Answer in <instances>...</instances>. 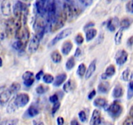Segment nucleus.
Returning <instances> with one entry per match:
<instances>
[{
  "instance_id": "nucleus-1",
  "label": "nucleus",
  "mask_w": 133,
  "mask_h": 125,
  "mask_svg": "<svg viewBox=\"0 0 133 125\" xmlns=\"http://www.w3.org/2000/svg\"><path fill=\"white\" fill-rule=\"evenodd\" d=\"M63 11L66 15L67 20H73L76 18L80 13L81 9L76 5L69 2H65L63 7Z\"/></svg>"
},
{
  "instance_id": "nucleus-2",
  "label": "nucleus",
  "mask_w": 133,
  "mask_h": 125,
  "mask_svg": "<svg viewBox=\"0 0 133 125\" xmlns=\"http://www.w3.org/2000/svg\"><path fill=\"white\" fill-rule=\"evenodd\" d=\"M33 29L35 31V36L39 37L41 40L45 33L46 31L45 22L42 16L37 17V18L35 19V22L33 24Z\"/></svg>"
},
{
  "instance_id": "nucleus-3",
  "label": "nucleus",
  "mask_w": 133,
  "mask_h": 125,
  "mask_svg": "<svg viewBox=\"0 0 133 125\" xmlns=\"http://www.w3.org/2000/svg\"><path fill=\"white\" fill-rule=\"evenodd\" d=\"M15 37L17 39L18 41H20L22 44V45L25 48L26 47L27 44L29 40V38H30V33H29V30L26 24L22 27L21 29L16 33Z\"/></svg>"
},
{
  "instance_id": "nucleus-4",
  "label": "nucleus",
  "mask_w": 133,
  "mask_h": 125,
  "mask_svg": "<svg viewBox=\"0 0 133 125\" xmlns=\"http://www.w3.org/2000/svg\"><path fill=\"white\" fill-rule=\"evenodd\" d=\"M66 20H67V17L66 14L62 10L59 15L57 16V18H56L54 22L51 25V30L52 31V32H54L63 27L66 23Z\"/></svg>"
},
{
  "instance_id": "nucleus-5",
  "label": "nucleus",
  "mask_w": 133,
  "mask_h": 125,
  "mask_svg": "<svg viewBox=\"0 0 133 125\" xmlns=\"http://www.w3.org/2000/svg\"><path fill=\"white\" fill-rule=\"evenodd\" d=\"M122 106L119 103L116 101L114 102L112 104H110L107 109L108 114L113 119H116L119 117L122 113Z\"/></svg>"
},
{
  "instance_id": "nucleus-6",
  "label": "nucleus",
  "mask_w": 133,
  "mask_h": 125,
  "mask_svg": "<svg viewBox=\"0 0 133 125\" xmlns=\"http://www.w3.org/2000/svg\"><path fill=\"white\" fill-rule=\"evenodd\" d=\"M56 3L54 1H47L46 3V13L47 14L48 18L49 21H51V22L53 24L56 20Z\"/></svg>"
},
{
  "instance_id": "nucleus-7",
  "label": "nucleus",
  "mask_w": 133,
  "mask_h": 125,
  "mask_svg": "<svg viewBox=\"0 0 133 125\" xmlns=\"http://www.w3.org/2000/svg\"><path fill=\"white\" fill-rule=\"evenodd\" d=\"M16 108H23L29 102V96L26 93H20L12 100Z\"/></svg>"
},
{
  "instance_id": "nucleus-8",
  "label": "nucleus",
  "mask_w": 133,
  "mask_h": 125,
  "mask_svg": "<svg viewBox=\"0 0 133 125\" xmlns=\"http://www.w3.org/2000/svg\"><path fill=\"white\" fill-rule=\"evenodd\" d=\"M72 29L71 28H66V29H63V31H61V32L59 33L57 35H56V36L51 40V42L50 43L48 46L50 47L52 46L55 45L56 43H58L59 40H63L65 38L67 37L68 36H69L71 33H72Z\"/></svg>"
},
{
  "instance_id": "nucleus-9",
  "label": "nucleus",
  "mask_w": 133,
  "mask_h": 125,
  "mask_svg": "<svg viewBox=\"0 0 133 125\" xmlns=\"http://www.w3.org/2000/svg\"><path fill=\"white\" fill-rule=\"evenodd\" d=\"M116 62L118 65H123L126 63L128 59V53L125 50H121L116 55Z\"/></svg>"
},
{
  "instance_id": "nucleus-10",
  "label": "nucleus",
  "mask_w": 133,
  "mask_h": 125,
  "mask_svg": "<svg viewBox=\"0 0 133 125\" xmlns=\"http://www.w3.org/2000/svg\"><path fill=\"white\" fill-rule=\"evenodd\" d=\"M40 40L41 39L35 35H34L31 38L30 42H29V47H28V50L31 53H35L39 49V45H40Z\"/></svg>"
},
{
  "instance_id": "nucleus-11",
  "label": "nucleus",
  "mask_w": 133,
  "mask_h": 125,
  "mask_svg": "<svg viewBox=\"0 0 133 125\" xmlns=\"http://www.w3.org/2000/svg\"><path fill=\"white\" fill-rule=\"evenodd\" d=\"M101 122V113L98 109H94L91 117L89 124L100 125Z\"/></svg>"
},
{
  "instance_id": "nucleus-12",
  "label": "nucleus",
  "mask_w": 133,
  "mask_h": 125,
  "mask_svg": "<svg viewBox=\"0 0 133 125\" xmlns=\"http://www.w3.org/2000/svg\"><path fill=\"white\" fill-rule=\"evenodd\" d=\"M1 10L3 15L9 16L11 14V3L10 1L5 0L2 2L1 4Z\"/></svg>"
},
{
  "instance_id": "nucleus-13",
  "label": "nucleus",
  "mask_w": 133,
  "mask_h": 125,
  "mask_svg": "<svg viewBox=\"0 0 133 125\" xmlns=\"http://www.w3.org/2000/svg\"><path fill=\"white\" fill-rule=\"evenodd\" d=\"M46 3L47 1H37L35 3V7H36L37 12L39 15L43 16L44 14H46Z\"/></svg>"
},
{
  "instance_id": "nucleus-14",
  "label": "nucleus",
  "mask_w": 133,
  "mask_h": 125,
  "mask_svg": "<svg viewBox=\"0 0 133 125\" xmlns=\"http://www.w3.org/2000/svg\"><path fill=\"white\" fill-rule=\"evenodd\" d=\"M12 95V93L9 89L3 91L0 93V104L4 106L9 101L11 96Z\"/></svg>"
},
{
  "instance_id": "nucleus-15",
  "label": "nucleus",
  "mask_w": 133,
  "mask_h": 125,
  "mask_svg": "<svg viewBox=\"0 0 133 125\" xmlns=\"http://www.w3.org/2000/svg\"><path fill=\"white\" fill-rule=\"evenodd\" d=\"M116 67L114 65H110L108 66V67L106 69L105 72L103 74H102L101 75V78L103 80H106L107 78H111L112 76H113L116 73Z\"/></svg>"
},
{
  "instance_id": "nucleus-16",
  "label": "nucleus",
  "mask_w": 133,
  "mask_h": 125,
  "mask_svg": "<svg viewBox=\"0 0 133 125\" xmlns=\"http://www.w3.org/2000/svg\"><path fill=\"white\" fill-rule=\"evenodd\" d=\"M7 37V25L6 20H0V44Z\"/></svg>"
},
{
  "instance_id": "nucleus-17",
  "label": "nucleus",
  "mask_w": 133,
  "mask_h": 125,
  "mask_svg": "<svg viewBox=\"0 0 133 125\" xmlns=\"http://www.w3.org/2000/svg\"><path fill=\"white\" fill-rule=\"evenodd\" d=\"M93 104H94L95 106L97 107V108H104L106 110H107L108 108V107H107L108 106L107 100L105 99H104V98H97L93 101Z\"/></svg>"
},
{
  "instance_id": "nucleus-18",
  "label": "nucleus",
  "mask_w": 133,
  "mask_h": 125,
  "mask_svg": "<svg viewBox=\"0 0 133 125\" xmlns=\"http://www.w3.org/2000/svg\"><path fill=\"white\" fill-rule=\"evenodd\" d=\"M96 65H97V61H96V59L93 60L90 64H89L88 69L86 70V72H85V79L88 80V79L90 78L91 77L92 75L93 74V73H94L96 70Z\"/></svg>"
},
{
  "instance_id": "nucleus-19",
  "label": "nucleus",
  "mask_w": 133,
  "mask_h": 125,
  "mask_svg": "<svg viewBox=\"0 0 133 125\" xmlns=\"http://www.w3.org/2000/svg\"><path fill=\"white\" fill-rule=\"evenodd\" d=\"M72 46L73 45L70 40H66V41L64 42L61 46V52L63 54L65 55L69 54L71 51L72 50Z\"/></svg>"
},
{
  "instance_id": "nucleus-20",
  "label": "nucleus",
  "mask_w": 133,
  "mask_h": 125,
  "mask_svg": "<svg viewBox=\"0 0 133 125\" xmlns=\"http://www.w3.org/2000/svg\"><path fill=\"white\" fill-rule=\"evenodd\" d=\"M67 78V75L65 73H61L56 76L54 81V85L55 87H59L61 84H63Z\"/></svg>"
},
{
  "instance_id": "nucleus-21",
  "label": "nucleus",
  "mask_w": 133,
  "mask_h": 125,
  "mask_svg": "<svg viewBox=\"0 0 133 125\" xmlns=\"http://www.w3.org/2000/svg\"><path fill=\"white\" fill-rule=\"evenodd\" d=\"M119 24V22L117 18L115 17L114 18H111L107 22V28H108L110 31L113 32L116 30V27Z\"/></svg>"
},
{
  "instance_id": "nucleus-22",
  "label": "nucleus",
  "mask_w": 133,
  "mask_h": 125,
  "mask_svg": "<svg viewBox=\"0 0 133 125\" xmlns=\"http://www.w3.org/2000/svg\"><path fill=\"white\" fill-rule=\"evenodd\" d=\"M123 87L119 84H117L115 86L114 89L113 90V96L115 99H119L123 95Z\"/></svg>"
},
{
  "instance_id": "nucleus-23",
  "label": "nucleus",
  "mask_w": 133,
  "mask_h": 125,
  "mask_svg": "<svg viewBox=\"0 0 133 125\" xmlns=\"http://www.w3.org/2000/svg\"><path fill=\"white\" fill-rule=\"evenodd\" d=\"M97 34V31L95 29H88L85 33V39L87 42H89L91 40H93L96 37Z\"/></svg>"
},
{
  "instance_id": "nucleus-24",
  "label": "nucleus",
  "mask_w": 133,
  "mask_h": 125,
  "mask_svg": "<svg viewBox=\"0 0 133 125\" xmlns=\"http://www.w3.org/2000/svg\"><path fill=\"white\" fill-rule=\"evenodd\" d=\"M40 111L37 107L34 106H31L27 110V114L29 117H35L37 115L39 114Z\"/></svg>"
},
{
  "instance_id": "nucleus-25",
  "label": "nucleus",
  "mask_w": 133,
  "mask_h": 125,
  "mask_svg": "<svg viewBox=\"0 0 133 125\" xmlns=\"http://www.w3.org/2000/svg\"><path fill=\"white\" fill-rule=\"evenodd\" d=\"M98 91L101 93H107L110 88V84L108 82H101L98 85Z\"/></svg>"
},
{
  "instance_id": "nucleus-26",
  "label": "nucleus",
  "mask_w": 133,
  "mask_h": 125,
  "mask_svg": "<svg viewBox=\"0 0 133 125\" xmlns=\"http://www.w3.org/2000/svg\"><path fill=\"white\" fill-rule=\"evenodd\" d=\"M51 59L55 63H59L62 61V56L58 51L56 50L51 53Z\"/></svg>"
},
{
  "instance_id": "nucleus-27",
  "label": "nucleus",
  "mask_w": 133,
  "mask_h": 125,
  "mask_svg": "<svg viewBox=\"0 0 133 125\" xmlns=\"http://www.w3.org/2000/svg\"><path fill=\"white\" fill-rule=\"evenodd\" d=\"M123 34V29L120 28V29L117 31L114 37V41L116 45H119V44H121V40H122Z\"/></svg>"
},
{
  "instance_id": "nucleus-28",
  "label": "nucleus",
  "mask_w": 133,
  "mask_h": 125,
  "mask_svg": "<svg viewBox=\"0 0 133 125\" xmlns=\"http://www.w3.org/2000/svg\"><path fill=\"white\" fill-rule=\"evenodd\" d=\"M132 23V20H130L129 18H124L122 20L120 21L119 24L121 28L123 29H127L128 27H129Z\"/></svg>"
},
{
  "instance_id": "nucleus-29",
  "label": "nucleus",
  "mask_w": 133,
  "mask_h": 125,
  "mask_svg": "<svg viewBox=\"0 0 133 125\" xmlns=\"http://www.w3.org/2000/svg\"><path fill=\"white\" fill-rule=\"evenodd\" d=\"M74 89V84L71 80H69L65 84H64L63 89L65 93H69Z\"/></svg>"
},
{
  "instance_id": "nucleus-30",
  "label": "nucleus",
  "mask_w": 133,
  "mask_h": 125,
  "mask_svg": "<svg viewBox=\"0 0 133 125\" xmlns=\"http://www.w3.org/2000/svg\"><path fill=\"white\" fill-rule=\"evenodd\" d=\"M75 66V59L74 57H71L68 59V60L66 61V63H65V67L66 69L70 71V70L72 69Z\"/></svg>"
},
{
  "instance_id": "nucleus-31",
  "label": "nucleus",
  "mask_w": 133,
  "mask_h": 125,
  "mask_svg": "<svg viewBox=\"0 0 133 125\" xmlns=\"http://www.w3.org/2000/svg\"><path fill=\"white\" fill-rule=\"evenodd\" d=\"M132 74L129 68H127L123 72L121 77L125 81H129L132 78Z\"/></svg>"
},
{
  "instance_id": "nucleus-32",
  "label": "nucleus",
  "mask_w": 133,
  "mask_h": 125,
  "mask_svg": "<svg viewBox=\"0 0 133 125\" xmlns=\"http://www.w3.org/2000/svg\"><path fill=\"white\" fill-rule=\"evenodd\" d=\"M48 89H49L48 87L45 86L43 84H39L36 87L35 91H36V93L39 95H43V94H44V93L48 91Z\"/></svg>"
},
{
  "instance_id": "nucleus-33",
  "label": "nucleus",
  "mask_w": 133,
  "mask_h": 125,
  "mask_svg": "<svg viewBox=\"0 0 133 125\" xmlns=\"http://www.w3.org/2000/svg\"><path fill=\"white\" fill-rule=\"evenodd\" d=\"M85 72H86V66L85 65V64L81 63V64L79 65L77 71H76L77 74L82 78L85 74Z\"/></svg>"
},
{
  "instance_id": "nucleus-34",
  "label": "nucleus",
  "mask_w": 133,
  "mask_h": 125,
  "mask_svg": "<svg viewBox=\"0 0 133 125\" xmlns=\"http://www.w3.org/2000/svg\"><path fill=\"white\" fill-rule=\"evenodd\" d=\"M43 81L44 83L47 84H52V82L54 81V78L52 75L50 74H46L43 76Z\"/></svg>"
},
{
  "instance_id": "nucleus-35",
  "label": "nucleus",
  "mask_w": 133,
  "mask_h": 125,
  "mask_svg": "<svg viewBox=\"0 0 133 125\" xmlns=\"http://www.w3.org/2000/svg\"><path fill=\"white\" fill-rule=\"evenodd\" d=\"M12 47H13L15 50H16L18 51H20V52H22V51H24V50L25 49V47H24V46L22 45V44L20 41H18V40L15 42V43L12 44Z\"/></svg>"
},
{
  "instance_id": "nucleus-36",
  "label": "nucleus",
  "mask_w": 133,
  "mask_h": 125,
  "mask_svg": "<svg viewBox=\"0 0 133 125\" xmlns=\"http://www.w3.org/2000/svg\"><path fill=\"white\" fill-rule=\"evenodd\" d=\"M20 87H21V85H20V84L17 82H14L12 83V85H11L9 89L10 91H11V93H16L17 91H18L20 89Z\"/></svg>"
},
{
  "instance_id": "nucleus-37",
  "label": "nucleus",
  "mask_w": 133,
  "mask_h": 125,
  "mask_svg": "<svg viewBox=\"0 0 133 125\" xmlns=\"http://www.w3.org/2000/svg\"><path fill=\"white\" fill-rule=\"evenodd\" d=\"M33 78H34V74H33V72H31V71H26L22 75V79L24 81Z\"/></svg>"
},
{
  "instance_id": "nucleus-38",
  "label": "nucleus",
  "mask_w": 133,
  "mask_h": 125,
  "mask_svg": "<svg viewBox=\"0 0 133 125\" xmlns=\"http://www.w3.org/2000/svg\"><path fill=\"white\" fill-rule=\"evenodd\" d=\"M16 109H17V108H16V106L15 105V104H14L13 101L12 100V101L9 103V104L8 105V106H7V112L8 113H13L14 112H15V111H16Z\"/></svg>"
},
{
  "instance_id": "nucleus-39",
  "label": "nucleus",
  "mask_w": 133,
  "mask_h": 125,
  "mask_svg": "<svg viewBox=\"0 0 133 125\" xmlns=\"http://www.w3.org/2000/svg\"><path fill=\"white\" fill-rule=\"evenodd\" d=\"M133 96V81H131L129 84V89H128L127 98L130 99Z\"/></svg>"
},
{
  "instance_id": "nucleus-40",
  "label": "nucleus",
  "mask_w": 133,
  "mask_h": 125,
  "mask_svg": "<svg viewBox=\"0 0 133 125\" xmlns=\"http://www.w3.org/2000/svg\"><path fill=\"white\" fill-rule=\"evenodd\" d=\"M126 10L129 13L133 14V0L127 2L126 4Z\"/></svg>"
},
{
  "instance_id": "nucleus-41",
  "label": "nucleus",
  "mask_w": 133,
  "mask_h": 125,
  "mask_svg": "<svg viewBox=\"0 0 133 125\" xmlns=\"http://www.w3.org/2000/svg\"><path fill=\"white\" fill-rule=\"evenodd\" d=\"M78 117L82 122H85L87 121L86 113L84 111H80L78 113Z\"/></svg>"
},
{
  "instance_id": "nucleus-42",
  "label": "nucleus",
  "mask_w": 133,
  "mask_h": 125,
  "mask_svg": "<svg viewBox=\"0 0 133 125\" xmlns=\"http://www.w3.org/2000/svg\"><path fill=\"white\" fill-rule=\"evenodd\" d=\"M84 37H83V35L81 33H78L75 37V42L77 43L78 45L82 44L84 43Z\"/></svg>"
},
{
  "instance_id": "nucleus-43",
  "label": "nucleus",
  "mask_w": 133,
  "mask_h": 125,
  "mask_svg": "<svg viewBox=\"0 0 133 125\" xmlns=\"http://www.w3.org/2000/svg\"><path fill=\"white\" fill-rule=\"evenodd\" d=\"M60 108V102H57V103H55L54 104L53 107L52 108V115H54L56 112L58 111L59 108Z\"/></svg>"
},
{
  "instance_id": "nucleus-44",
  "label": "nucleus",
  "mask_w": 133,
  "mask_h": 125,
  "mask_svg": "<svg viewBox=\"0 0 133 125\" xmlns=\"http://www.w3.org/2000/svg\"><path fill=\"white\" fill-rule=\"evenodd\" d=\"M58 96L56 94H54V95H52L51 96H50L49 100L51 103H53V104H55V103L58 102Z\"/></svg>"
},
{
  "instance_id": "nucleus-45",
  "label": "nucleus",
  "mask_w": 133,
  "mask_h": 125,
  "mask_svg": "<svg viewBox=\"0 0 133 125\" xmlns=\"http://www.w3.org/2000/svg\"><path fill=\"white\" fill-rule=\"evenodd\" d=\"M123 125H133V118L131 117H129L124 121L123 122Z\"/></svg>"
},
{
  "instance_id": "nucleus-46",
  "label": "nucleus",
  "mask_w": 133,
  "mask_h": 125,
  "mask_svg": "<svg viewBox=\"0 0 133 125\" xmlns=\"http://www.w3.org/2000/svg\"><path fill=\"white\" fill-rule=\"evenodd\" d=\"M79 2L82 5L85 6V7H88V6L91 5L93 3V1H91V0H81Z\"/></svg>"
},
{
  "instance_id": "nucleus-47",
  "label": "nucleus",
  "mask_w": 133,
  "mask_h": 125,
  "mask_svg": "<svg viewBox=\"0 0 133 125\" xmlns=\"http://www.w3.org/2000/svg\"><path fill=\"white\" fill-rule=\"evenodd\" d=\"M34 81H35V78H33V79H31V80H27V81H24V84L26 87H29L31 86V85H33Z\"/></svg>"
},
{
  "instance_id": "nucleus-48",
  "label": "nucleus",
  "mask_w": 133,
  "mask_h": 125,
  "mask_svg": "<svg viewBox=\"0 0 133 125\" xmlns=\"http://www.w3.org/2000/svg\"><path fill=\"white\" fill-rule=\"evenodd\" d=\"M95 95H96V91L95 90V89H93V90H92L89 93V95H88V99H89V100H92V99L95 97Z\"/></svg>"
},
{
  "instance_id": "nucleus-49",
  "label": "nucleus",
  "mask_w": 133,
  "mask_h": 125,
  "mask_svg": "<svg viewBox=\"0 0 133 125\" xmlns=\"http://www.w3.org/2000/svg\"><path fill=\"white\" fill-rule=\"evenodd\" d=\"M43 76H44V72H43V71H40L35 75V79L37 80H41V78H42L43 77Z\"/></svg>"
},
{
  "instance_id": "nucleus-50",
  "label": "nucleus",
  "mask_w": 133,
  "mask_h": 125,
  "mask_svg": "<svg viewBox=\"0 0 133 125\" xmlns=\"http://www.w3.org/2000/svg\"><path fill=\"white\" fill-rule=\"evenodd\" d=\"M95 25V23L93 22H89L87 23L86 24H85V25H84V29H89V28L92 27H93Z\"/></svg>"
},
{
  "instance_id": "nucleus-51",
  "label": "nucleus",
  "mask_w": 133,
  "mask_h": 125,
  "mask_svg": "<svg viewBox=\"0 0 133 125\" xmlns=\"http://www.w3.org/2000/svg\"><path fill=\"white\" fill-rule=\"evenodd\" d=\"M18 121V119H12L7 121L6 125H17Z\"/></svg>"
},
{
  "instance_id": "nucleus-52",
  "label": "nucleus",
  "mask_w": 133,
  "mask_h": 125,
  "mask_svg": "<svg viewBox=\"0 0 133 125\" xmlns=\"http://www.w3.org/2000/svg\"><path fill=\"white\" fill-rule=\"evenodd\" d=\"M57 125H63L64 122H65V121H64V119L62 117H58L57 118Z\"/></svg>"
},
{
  "instance_id": "nucleus-53",
  "label": "nucleus",
  "mask_w": 133,
  "mask_h": 125,
  "mask_svg": "<svg viewBox=\"0 0 133 125\" xmlns=\"http://www.w3.org/2000/svg\"><path fill=\"white\" fill-rule=\"evenodd\" d=\"M82 54V50L79 47H78L76 49V51H75V57H78L79 56H80V55Z\"/></svg>"
},
{
  "instance_id": "nucleus-54",
  "label": "nucleus",
  "mask_w": 133,
  "mask_h": 125,
  "mask_svg": "<svg viewBox=\"0 0 133 125\" xmlns=\"http://www.w3.org/2000/svg\"><path fill=\"white\" fill-rule=\"evenodd\" d=\"M33 125H44V122L40 120H33Z\"/></svg>"
},
{
  "instance_id": "nucleus-55",
  "label": "nucleus",
  "mask_w": 133,
  "mask_h": 125,
  "mask_svg": "<svg viewBox=\"0 0 133 125\" xmlns=\"http://www.w3.org/2000/svg\"><path fill=\"white\" fill-rule=\"evenodd\" d=\"M133 44V36H131L127 40V45L131 46Z\"/></svg>"
},
{
  "instance_id": "nucleus-56",
  "label": "nucleus",
  "mask_w": 133,
  "mask_h": 125,
  "mask_svg": "<svg viewBox=\"0 0 133 125\" xmlns=\"http://www.w3.org/2000/svg\"><path fill=\"white\" fill-rule=\"evenodd\" d=\"M71 125H80V124L78 121H76V120H72V121L71 122Z\"/></svg>"
},
{
  "instance_id": "nucleus-57",
  "label": "nucleus",
  "mask_w": 133,
  "mask_h": 125,
  "mask_svg": "<svg viewBox=\"0 0 133 125\" xmlns=\"http://www.w3.org/2000/svg\"><path fill=\"white\" fill-rule=\"evenodd\" d=\"M129 114H130V117H132L133 118V106L131 107V108H130V112H129Z\"/></svg>"
},
{
  "instance_id": "nucleus-58",
  "label": "nucleus",
  "mask_w": 133,
  "mask_h": 125,
  "mask_svg": "<svg viewBox=\"0 0 133 125\" xmlns=\"http://www.w3.org/2000/svg\"><path fill=\"white\" fill-rule=\"evenodd\" d=\"M2 65H3V60L0 57V67H2Z\"/></svg>"
},
{
  "instance_id": "nucleus-59",
  "label": "nucleus",
  "mask_w": 133,
  "mask_h": 125,
  "mask_svg": "<svg viewBox=\"0 0 133 125\" xmlns=\"http://www.w3.org/2000/svg\"><path fill=\"white\" fill-rule=\"evenodd\" d=\"M0 122H1V115H0Z\"/></svg>"
}]
</instances>
